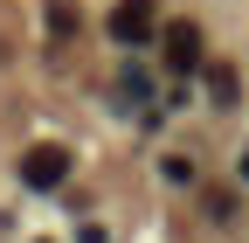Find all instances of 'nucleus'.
<instances>
[{
  "mask_svg": "<svg viewBox=\"0 0 249 243\" xmlns=\"http://www.w3.org/2000/svg\"><path fill=\"white\" fill-rule=\"evenodd\" d=\"M21 181L28 188H62V181H70V146H55V139L28 146L21 153Z\"/></svg>",
  "mask_w": 249,
  "mask_h": 243,
  "instance_id": "1",
  "label": "nucleus"
},
{
  "mask_svg": "<svg viewBox=\"0 0 249 243\" xmlns=\"http://www.w3.org/2000/svg\"><path fill=\"white\" fill-rule=\"evenodd\" d=\"M160 49H166V70H173V77H194V70H201V28H194V21H166Z\"/></svg>",
  "mask_w": 249,
  "mask_h": 243,
  "instance_id": "2",
  "label": "nucleus"
},
{
  "mask_svg": "<svg viewBox=\"0 0 249 243\" xmlns=\"http://www.w3.org/2000/svg\"><path fill=\"white\" fill-rule=\"evenodd\" d=\"M152 28H160V14H152V0H118L111 7V35L124 42V49H139Z\"/></svg>",
  "mask_w": 249,
  "mask_h": 243,
  "instance_id": "3",
  "label": "nucleus"
},
{
  "mask_svg": "<svg viewBox=\"0 0 249 243\" xmlns=\"http://www.w3.org/2000/svg\"><path fill=\"white\" fill-rule=\"evenodd\" d=\"M201 70H208V98L222 104V111H229V104L242 98V83H235V70H229V63H201Z\"/></svg>",
  "mask_w": 249,
  "mask_h": 243,
  "instance_id": "4",
  "label": "nucleus"
},
{
  "mask_svg": "<svg viewBox=\"0 0 249 243\" xmlns=\"http://www.w3.org/2000/svg\"><path fill=\"white\" fill-rule=\"evenodd\" d=\"M49 35H55V42L76 35V7H70V0H49Z\"/></svg>",
  "mask_w": 249,
  "mask_h": 243,
  "instance_id": "5",
  "label": "nucleus"
},
{
  "mask_svg": "<svg viewBox=\"0 0 249 243\" xmlns=\"http://www.w3.org/2000/svg\"><path fill=\"white\" fill-rule=\"evenodd\" d=\"M160 174L180 188V181H194V160H187V153H166V160H160Z\"/></svg>",
  "mask_w": 249,
  "mask_h": 243,
  "instance_id": "6",
  "label": "nucleus"
},
{
  "mask_svg": "<svg viewBox=\"0 0 249 243\" xmlns=\"http://www.w3.org/2000/svg\"><path fill=\"white\" fill-rule=\"evenodd\" d=\"M76 243H111V236H104L97 223H83V229H76Z\"/></svg>",
  "mask_w": 249,
  "mask_h": 243,
  "instance_id": "7",
  "label": "nucleus"
},
{
  "mask_svg": "<svg viewBox=\"0 0 249 243\" xmlns=\"http://www.w3.org/2000/svg\"><path fill=\"white\" fill-rule=\"evenodd\" d=\"M242 181H249V153H242Z\"/></svg>",
  "mask_w": 249,
  "mask_h": 243,
  "instance_id": "8",
  "label": "nucleus"
}]
</instances>
